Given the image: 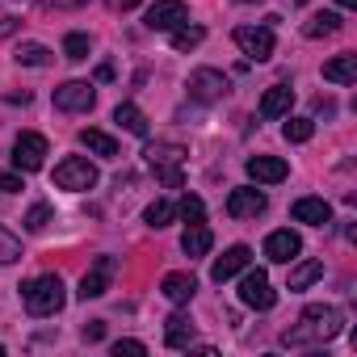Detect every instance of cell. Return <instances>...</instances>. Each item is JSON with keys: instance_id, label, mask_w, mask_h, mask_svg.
<instances>
[{"instance_id": "obj_1", "label": "cell", "mask_w": 357, "mask_h": 357, "mask_svg": "<svg viewBox=\"0 0 357 357\" xmlns=\"http://www.w3.org/2000/svg\"><path fill=\"white\" fill-rule=\"evenodd\" d=\"M340 328H344V315H340L336 307L315 303V307H307V311L298 315V324L282 336V344H290V349H303V344H328V340L340 336Z\"/></svg>"}, {"instance_id": "obj_2", "label": "cell", "mask_w": 357, "mask_h": 357, "mask_svg": "<svg viewBox=\"0 0 357 357\" xmlns=\"http://www.w3.org/2000/svg\"><path fill=\"white\" fill-rule=\"evenodd\" d=\"M22 298H26V311H30L34 319H47V315L63 311V303H68L59 273H43V278H30V282L22 286Z\"/></svg>"}, {"instance_id": "obj_3", "label": "cell", "mask_w": 357, "mask_h": 357, "mask_svg": "<svg viewBox=\"0 0 357 357\" xmlns=\"http://www.w3.org/2000/svg\"><path fill=\"white\" fill-rule=\"evenodd\" d=\"M143 160L151 164V172L168 190H181V160H185V147L176 143H147L143 147Z\"/></svg>"}, {"instance_id": "obj_4", "label": "cell", "mask_w": 357, "mask_h": 357, "mask_svg": "<svg viewBox=\"0 0 357 357\" xmlns=\"http://www.w3.org/2000/svg\"><path fill=\"white\" fill-rule=\"evenodd\" d=\"M55 185L59 190H72V194H84L97 185V164H89L84 155H68L55 164Z\"/></svg>"}, {"instance_id": "obj_5", "label": "cell", "mask_w": 357, "mask_h": 357, "mask_svg": "<svg viewBox=\"0 0 357 357\" xmlns=\"http://www.w3.org/2000/svg\"><path fill=\"white\" fill-rule=\"evenodd\" d=\"M231 93V80L219 72V68H198L194 76H190V97L198 101V105H215V101H223Z\"/></svg>"}, {"instance_id": "obj_6", "label": "cell", "mask_w": 357, "mask_h": 357, "mask_svg": "<svg viewBox=\"0 0 357 357\" xmlns=\"http://www.w3.org/2000/svg\"><path fill=\"white\" fill-rule=\"evenodd\" d=\"M240 303L252 307V311H269L278 303V290L269 286L265 269H244V278H240Z\"/></svg>"}, {"instance_id": "obj_7", "label": "cell", "mask_w": 357, "mask_h": 357, "mask_svg": "<svg viewBox=\"0 0 357 357\" xmlns=\"http://www.w3.org/2000/svg\"><path fill=\"white\" fill-rule=\"evenodd\" d=\"M231 38H236V47H240L252 63L273 59V30H269V26H240Z\"/></svg>"}, {"instance_id": "obj_8", "label": "cell", "mask_w": 357, "mask_h": 357, "mask_svg": "<svg viewBox=\"0 0 357 357\" xmlns=\"http://www.w3.org/2000/svg\"><path fill=\"white\" fill-rule=\"evenodd\" d=\"M143 22H147V30H164V34H172L176 26H185V22H190V5H185V0H155Z\"/></svg>"}, {"instance_id": "obj_9", "label": "cell", "mask_w": 357, "mask_h": 357, "mask_svg": "<svg viewBox=\"0 0 357 357\" xmlns=\"http://www.w3.org/2000/svg\"><path fill=\"white\" fill-rule=\"evenodd\" d=\"M13 164H17L22 172H38V168L47 164V139H43L38 130H22L17 143H13Z\"/></svg>"}, {"instance_id": "obj_10", "label": "cell", "mask_w": 357, "mask_h": 357, "mask_svg": "<svg viewBox=\"0 0 357 357\" xmlns=\"http://www.w3.org/2000/svg\"><path fill=\"white\" fill-rule=\"evenodd\" d=\"M93 101H97V89L89 80H68L55 89V109H63V114H84V109H93Z\"/></svg>"}, {"instance_id": "obj_11", "label": "cell", "mask_w": 357, "mask_h": 357, "mask_svg": "<svg viewBox=\"0 0 357 357\" xmlns=\"http://www.w3.org/2000/svg\"><path fill=\"white\" fill-rule=\"evenodd\" d=\"M114 269H118V261H114V257H97V261H93V269L80 278V290H76V294H80L84 303H89V298H101V294L109 290V282H114Z\"/></svg>"}, {"instance_id": "obj_12", "label": "cell", "mask_w": 357, "mask_h": 357, "mask_svg": "<svg viewBox=\"0 0 357 357\" xmlns=\"http://www.w3.org/2000/svg\"><path fill=\"white\" fill-rule=\"evenodd\" d=\"M298 252H303V240H298L290 227H282V231H269V236H265V257H269L273 265H290Z\"/></svg>"}, {"instance_id": "obj_13", "label": "cell", "mask_w": 357, "mask_h": 357, "mask_svg": "<svg viewBox=\"0 0 357 357\" xmlns=\"http://www.w3.org/2000/svg\"><path fill=\"white\" fill-rule=\"evenodd\" d=\"M248 176L257 185H278L290 176V164L278 160V155H248Z\"/></svg>"}, {"instance_id": "obj_14", "label": "cell", "mask_w": 357, "mask_h": 357, "mask_svg": "<svg viewBox=\"0 0 357 357\" xmlns=\"http://www.w3.org/2000/svg\"><path fill=\"white\" fill-rule=\"evenodd\" d=\"M261 211H265V194H261V190L240 185V190L227 194V215H231V219H257Z\"/></svg>"}, {"instance_id": "obj_15", "label": "cell", "mask_w": 357, "mask_h": 357, "mask_svg": "<svg viewBox=\"0 0 357 357\" xmlns=\"http://www.w3.org/2000/svg\"><path fill=\"white\" fill-rule=\"evenodd\" d=\"M248 261H252V252H248L244 244H236V248H227V252L211 265V278L223 286V282H231L236 273H244V269H248Z\"/></svg>"}, {"instance_id": "obj_16", "label": "cell", "mask_w": 357, "mask_h": 357, "mask_svg": "<svg viewBox=\"0 0 357 357\" xmlns=\"http://www.w3.org/2000/svg\"><path fill=\"white\" fill-rule=\"evenodd\" d=\"M290 215H294V223H307V227H328L332 223V206L324 198H298L290 206Z\"/></svg>"}, {"instance_id": "obj_17", "label": "cell", "mask_w": 357, "mask_h": 357, "mask_svg": "<svg viewBox=\"0 0 357 357\" xmlns=\"http://www.w3.org/2000/svg\"><path fill=\"white\" fill-rule=\"evenodd\" d=\"M164 344L168 349H190L194 344V319L185 311H176V315L164 319Z\"/></svg>"}, {"instance_id": "obj_18", "label": "cell", "mask_w": 357, "mask_h": 357, "mask_svg": "<svg viewBox=\"0 0 357 357\" xmlns=\"http://www.w3.org/2000/svg\"><path fill=\"white\" fill-rule=\"evenodd\" d=\"M294 105V89L290 84H269L261 97V118H286Z\"/></svg>"}, {"instance_id": "obj_19", "label": "cell", "mask_w": 357, "mask_h": 357, "mask_svg": "<svg viewBox=\"0 0 357 357\" xmlns=\"http://www.w3.org/2000/svg\"><path fill=\"white\" fill-rule=\"evenodd\" d=\"M194 290H198V282L190 273H164V282H160V294L168 303H176V307H185L194 298Z\"/></svg>"}, {"instance_id": "obj_20", "label": "cell", "mask_w": 357, "mask_h": 357, "mask_svg": "<svg viewBox=\"0 0 357 357\" xmlns=\"http://www.w3.org/2000/svg\"><path fill=\"white\" fill-rule=\"evenodd\" d=\"M324 80H332V84H353V80H357V55H336V59H328V63H324Z\"/></svg>"}, {"instance_id": "obj_21", "label": "cell", "mask_w": 357, "mask_h": 357, "mask_svg": "<svg viewBox=\"0 0 357 357\" xmlns=\"http://www.w3.org/2000/svg\"><path fill=\"white\" fill-rule=\"evenodd\" d=\"M80 143H84L93 155H105V160H114V155H118V139H114V135H105V130H97V126H84V130H80Z\"/></svg>"}, {"instance_id": "obj_22", "label": "cell", "mask_w": 357, "mask_h": 357, "mask_svg": "<svg viewBox=\"0 0 357 357\" xmlns=\"http://www.w3.org/2000/svg\"><path fill=\"white\" fill-rule=\"evenodd\" d=\"M211 244H215V236H211L202 223H190V227H185V236H181V252H185V257H206V252H211Z\"/></svg>"}, {"instance_id": "obj_23", "label": "cell", "mask_w": 357, "mask_h": 357, "mask_svg": "<svg viewBox=\"0 0 357 357\" xmlns=\"http://www.w3.org/2000/svg\"><path fill=\"white\" fill-rule=\"evenodd\" d=\"M114 122H118L126 135H139V139H147V118H143V114H139L130 101H122V105L114 109Z\"/></svg>"}, {"instance_id": "obj_24", "label": "cell", "mask_w": 357, "mask_h": 357, "mask_svg": "<svg viewBox=\"0 0 357 357\" xmlns=\"http://www.w3.org/2000/svg\"><path fill=\"white\" fill-rule=\"evenodd\" d=\"M324 278V261H298L294 269H290V286L286 290H307L311 282H319Z\"/></svg>"}, {"instance_id": "obj_25", "label": "cell", "mask_w": 357, "mask_h": 357, "mask_svg": "<svg viewBox=\"0 0 357 357\" xmlns=\"http://www.w3.org/2000/svg\"><path fill=\"white\" fill-rule=\"evenodd\" d=\"M143 219H147V227H168V223L176 219V202H168V198H155V202L143 211Z\"/></svg>"}, {"instance_id": "obj_26", "label": "cell", "mask_w": 357, "mask_h": 357, "mask_svg": "<svg viewBox=\"0 0 357 357\" xmlns=\"http://www.w3.org/2000/svg\"><path fill=\"white\" fill-rule=\"evenodd\" d=\"M202 38H206V30L202 26H190V22L172 30V47L176 51H194V47H202Z\"/></svg>"}, {"instance_id": "obj_27", "label": "cell", "mask_w": 357, "mask_h": 357, "mask_svg": "<svg viewBox=\"0 0 357 357\" xmlns=\"http://www.w3.org/2000/svg\"><path fill=\"white\" fill-rule=\"evenodd\" d=\"M336 30H340V13H315V17L303 26L307 38H324V34H336Z\"/></svg>"}, {"instance_id": "obj_28", "label": "cell", "mask_w": 357, "mask_h": 357, "mask_svg": "<svg viewBox=\"0 0 357 357\" xmlns=\"http://www.w3.org/2000/svg\"><path fill=\"white\" fill-rule=\"evenodd\" d=\"M176 219H185V223H206V202L198 194H185L181 202H176Z\"/></svg>"}, {"instance_id": "obj_29", "label": "cell", "mask_w": 357, "mask_h": 357, "mask_svg": "<svg viewBox=\"0 0 357 357\" xmlns=\"http://www.w3.org/2000/svg\"><path fill=\"white\" fill-rule=\"evenodd\" d=\"M17 63H26V68H47V63H51V51H47L43 43H22V47H17Z\"/></svg>"}, {"instance_id": "obj_30", "label": "cell", "mask_w": 357, "mask_h": 357, "mask_svg": "<svg viewBox=\"0 0 357 357\" xmlns=\"http://www.w3.org/2000/svg\"><path fill=\"white\" fill-rule=\"evenodd\" d=\"M286 118H290V114H286ZM282 135H286L290 143H307V139L315 135V122H311V118H290V122L282 126Z\"/></svg>"}, {"instance_id": "obj_31", "label": "cell", "mask_w": 357, "mask_h": 357, "mask_svg": "<svg viewBox=\"0 0 357 357\" xmlns=\"http://www.w3.org/2000/svg\"><path fill=\"white\" fill-rule=\"evenodd\" d=\"M13 261H22V240L0 227V265H13Z\"/></svg>"}, {"instance_id": "obj_32", "label": "cell", "mask_w": 357, "mask_h": 357, "mask_svg": "<svg viewBox=\"0 0 357 357\" xmlns=\"http://www.w3.org/2000/svg\"><path fill=\"white\" fill-rule=\"evenodd\" d=\"M51 219H55V215H51V206H47V202H34V206H30V215H26L22 223H26V231H47V223H51Z\"/></svg>"}, {"instance_id": "obj_33", "label": "cell", "mask_w": 357, "mask_h": 357, "mask_svg": "<svg viewBox=\"0 0 357 357\" xmlns=\"http://www.w3.org/2000/svg\"><path fill=\"white\" fill-rule=\"evenodd\" d=\"M63 55H68L72 63L89 59V34H68V38H63Z\"/></svg>"}, {"instance_id": "obj_34", "label": "cell", "mask_w": 357, "mask_h": 357, "mask_svg": "<svg viewBox=\"0 0 357 357\" xmlns=\"http://www.w3.org/2000/svg\"><path fill=\"white\" fill-rule=\"evenodd\" d=\"M122 353H139V357H143L147 344H143V340H114V357H122Z\"/></svg>"}, {"instance_id": "obj_35", "label": "cell", "mask_w": 357, "mask_h": 357, "mask_svg": "<svg viewBox=\"0 0 357 357\" xmlns=\"http://www.w3.org/2000/svg\"><path fill=\"white\" fill-rule=\"evenodd\" d=\"M0 190H5V194H22L26 185H22V176H17V172H0Z\"/></svg>"}, {"instance_id": "obj_36", "label": "cell", "mask_w": 357, "mask_h": 357, "mask_svg": "<svg viewBox=\"0 0 357 357\" xmlns=\"http://www.w3.org/2000/svg\"><path fill=\"white\" fill-rule=\"evenodd\" d=\"M105 336V319H93V324H84V340H101Z\"/></svg>"}, {"instance_id": "obj_37", "label": "cell", "mask_w": 357, "mask_h": 357, "mask_svg": "<svg viewBox=\"0 0 357 357\" xmlns=\"http://www.w3.org/2000/svg\"><path fill=\"white\" fill-rule=\"evenodd\" d=\"M47 9H80V5H89V0H43Z\"/></svg>"}, {"instance_id": "obj_38", "label": "cell", "mask_w": 357, "mask_h": 357, "mask_svg": "<svg viewBox=\"0 0 357 357\" xmlns=\"http://www.w3.org/2000/svg\"><path fill=\"white\" fill-rule=\"evenodd\" d=\"M105 5H109V9H135L139 0H105Z\"/></svg>"}, {"instance_id": "obj_39", "label": "cell", "mask_w": 357, "mask_h": 357, "mask_svg": "<svg viewBox=\"0 0 357 357\" xmlns=\"http://www.w3.org/2000/svg\"><path fill=\"white\" fill-rule=\"evenodd\" d=\"M336 5H340V9H357V0H336Z\"/></svg>"}, {"instance_id": "obj_40", "label": "cell", "mask_w": 357, "mask_h": 357, "mask_svg": "<svg viewBox=\"0 0 357 357\" xmlns=\"http://www.w3.org/2000/svg\"><path fill=\"white\" fill-rule=\"evenodd\" d=\"M0 357H5V344H0Z\"/></svg>"}, {"instance_id": "obj_41", "label": "cell", "mask_w": 357, "mask_h": 357, "mask_svg": "<svg viewBox=\"0 0 357 357\" xmlns=\"http://www.w3.org/2000/svg\"><path fill=\"white\" fill-rule=\"evenodd\" d=\"M294 5H307V0H294Z\"/></svg>"}]
</instances>
